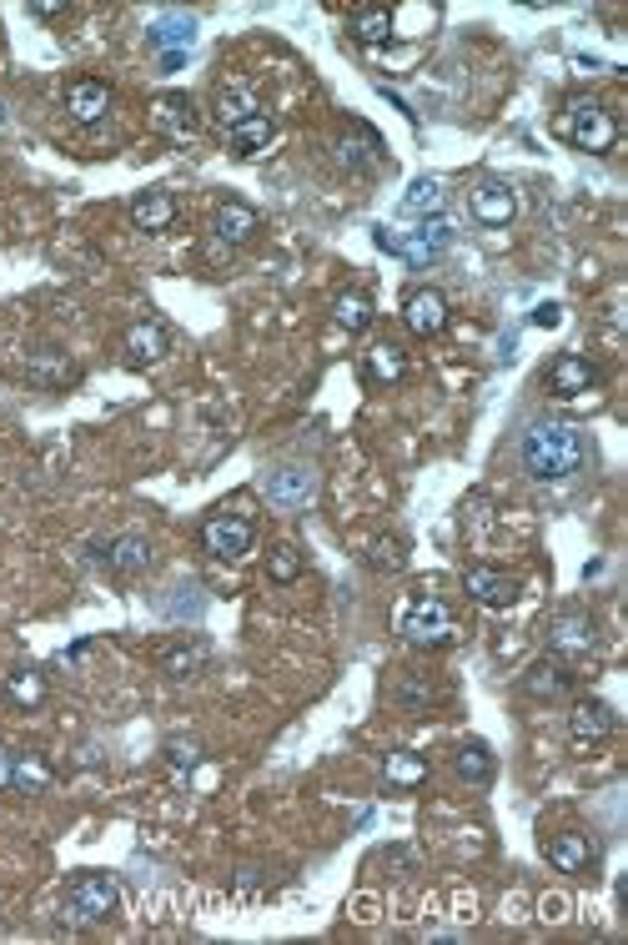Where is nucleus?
Masks as SVG:
<instances>
[{
    "label": "nucleus",
    "instance_id": "1a4fd4ad",
    "mask_svg": "<svg viewBox=\"0 0 628 945\" xmlns=\"http://www.w3.org/2000/svg\"><path fill=\"white\" fill-rule=\"evenodd\" d=\"M382 247L402 251L408 261H418V267H423V261L443 257V251L453 247V222H447V217H433V222H423V227L412 232L408 242H398V237H388V232H382Z\"/></svg>",
    "mask_w": 628,
    "mask_h": 945
},
{
    "label": "nucleus",
    "instance_id": "f03ea898",
    "mask_svg": "<svg viewBox=\"0 0 628 945\" xmlns=\"http://www.w3.org/2000/svg\"><path fill=\"white\" fill-rule=\"evenodd\" d=\"M116 881H111L106 870H76L71 885H65V921L71 925H101L116 915Z\"/></svg>",
    "mask_w": 628,
    "mask_h": 945
},
{
    "label": "nucleus",
    "instance_id": "6ab92c4d",
    "mask_svg": "<svg viewBox=\"0 0 628 945\" xmlns=\"http://www.w3.org/2000/svg\"><path fill=\"white\" fill-rule=\"evenodd\" d=\"M257 212L247 207V202H237V196H231V202H222L217 207V217H212V232H217V242H227V247H241V242H251L257 237Z\"/></svg>",
    "mask_w": 628,
    "mask_h": 945
},
{
    "label": "nucleus",
    "instance_id": "e433bc0d",
    "mask_svg": "<svg viewBox=\"0 0 628 945\" xmlns=\"http://www.w3.org/2000/svg\"><path fill=\"white\" fill-rule=\"evenodd\" d=\"M166 754H172V764H182V770H192V764L202 760V754H196V744H182V739H172V744H166Z\"/></svg>",
    "mask_w": 628,
    "mask_h": 945
},
{
    "label": "nucleus",
    "instance_id": "f704fd0d",
    "mask_svg": "<svg viewBox=\"0 0 628 945\" xmlns=\"http://www.w3.org/2000/svg\"><path fill=\"white\" fill-rule=\"evenodd\" d=\"M368 564L378 568V574H402V568H408V544H402V538H372Z\"/></svg>",
    "mask_w": 628,
    "mask_h": 945
},
{
    "label": "nucleus",
    "instance_id": "c85d7f7f",
    "mask_svg": "<svg viewBox=\"0 0 628 945\" xmlns=\"http://www.w3.org/2000/svg\"><path fill=\"white\" fill-rule=\"evenodd\" d=\"M332 317H337V327H342V332H368L372 317H378V307H372L368 292H342L332 302Z\"/></svg>",
    "mask_w": 628,
    "mask_h": 945
},
{
    "label": "nucleus",
    "instance_id": "4468645a",
    "mask_svg": "<svg viewBox=\"0 0 628 945\" xmlns=\"http://www.w3.org/2000/svg\"><path fill=\"white\" fill-rule=\"evenodd\" d=\"M463 594L483 609H508L513 598H518V578L498 574V568H467L463 574Z\"/></svg>",
    "mask_w": 628,
    "mask_h": 945
},
{
    "label": "nucleus",
    "instance_id": "aec40b11",
    "mask_svg": "<svg viewBox=\"0 0 628 945\" xmlns=\"http://www.w3.org/2000/svg\"><path fill=\"white\" fill-rule=\"evenodd\" d=\"M176 196L172 192H162V186H156V192H142L136 196V202H131V222H136V232H166L176 222Z\"/></svg>",
    "mask_w": 628,
    "mask_h": 945
},
{
    "label": "nucleus",
    "instance_id": "ea45409f",
    "mask_svg": "<svg viewBox=\"0 0 628 945\" xmlns=\"http://www.w3.org/2000/svg\"><path fill=\"white\" fill-rule=\"evenodd\" d=\"M41 21H55V16H65V6H51V0H41V6H31Z\"/></svg>",
    "mask_w": 628,
    "mask_h": 945
},
{
    "label": "nucleus",
    "instance_id": "ddd939ff",
    "mask_svg": "<svg viewBox=\"0 0 628 945\" xmlns=\"http://www.w3.org/2000/svg\"><path fill=\"white\" fill-rule=\"evenodd\" d=\"M152 131L156 136H166V142H186V136L196 131L192 96H182V91H162V96L152 101Z\"/></svg>",
    "mask_w": 628,
    "mask_h": 945
},
{
    "label": "nucleus",
    "instance_id": "393cba45",
    "mask_svg": "<svg viewBox=\"0 0 628 945\" xmlns=\"http://www.w3.org/2000/svg\"><path fill=\"white\" fill-rule=\"evenodd\" d=\"M106 564L116 568V574H146L152 568V544H146L142 533H126V538H116V544L106 548Z\"/></svg>",
    "mask_w": 628,
    "mask_h": 945
},
{
    "label": "nucleus",
    "instance_id": "39448f33",
    "mask_svg": "<svg viewBox=\"0 0 628 945\" xmlns=\"http://www.w3.org/2000/svg\"><path fill=\"white\" fill-rule=\"evenodd\" d=\"M202 548L212 558L237 564V558H247L251 548H257V523L241 518V513H217V518L202 523Z\"/></svg>",
    "mask_w": 628,
    "mask_h": 945
},
{
    "label": "nucleus",
    "instance_id": "f3484780",
    "mask_svg": "<svg viewBox=\"0 0 628 945\" xmlns=\"http://www.w3.org/2000/svg\"><path fill=\"white\" fill-rule=\"evenodd\" d=\"M166 352H172V332H166V322H136L126 332V362L131 368H152V362H162Z\"/></svg>",
    "mask_w": 628,
    "mask_h": 945
},
{
    "label": "nucleus",
    "instance_id": "6e6552de",
    "mask_svg": "<svg viewBox=\"0 0 628 945\" xmlns=\"http://www.w3.org/2000/svg\"><path fill=\"white\" fill-rule=\"evenodd\" d=\"M574 685H578V674H574V664L568 659H558V654H548V659H538L528 674H523V695L528 699H564V695H574Z\"/></svg>",
    "mask_w": 628,
    "mask_h": 945
},
{
    "label": "nucleus",
    "instance_id": "412c9836",
    "mask_svg": "<svg viewBox=\"0 0 628 945\" xmlns=\"http://www.w3.org/2000/svg\"><path fill=\"white\" fill-rule=\"evenodd\" d=\"M146 41H152L156 51L166 55V61H182L186 45L196 41V21H192V16H162V21L146 31Z\"/></svg>",
    "mask_w": 628,
    "mask_h": 945
},
{
    "label": "nucleus",
    "instance_id": "2f4dec72",
    "mask_svg": "<svg viewBox=\"0 0 628 945\" xmlns=\"http://www.w3.org/2000/svg\"><path fill=\"white\" fill-rule=\"evenodd\" d=\"M206 664H212V649H206L202 639H192V644H182V649H172L162 659V669L172 674V679H192V674H202Z\"/></svg>",
    "mask_w": 628,
    "mask_h": 945
},
{
    "label": "nucleus",
    "instance_id": "7ed1b4c3",
    "mask_svg": "<svg viewBox=\"0 0 628 945\" xmlns=\"http://www.w3.org/2000/svg\"><path fill=\"white\" fill-rule=\"evenodd\" d=\"M558 136L574 142L578 152H588V156H604V152H614V142H618V121L608 116L598 101H568L564 116H558Z\"/></svg>",
    "mask_w": 628,
    "mask_h": 945
},
{
    "label": "nucleus",
    "instance_id": "79ce46f5",
    "mask_svg": "<svg viewBox=\"0 0 628 945\" xmlns=\"http://www.w3.org/2000/svg\"><path fill=\"white\" fill-rule=\"evenodd\" d=\"M0 126H6V106H0Z\"/></svg>",
    "mask_w": 628,
    "mask_h": 945
},
{
    "label": "nucleus",
    "instance_id": "7c9ffc66",
    "mask_svg": "<svg viewBox=\"0 0 628 945\" xmlns=\"http://www.w3.org/2000/svg\"><path fill=\"white\" fill-rule=\"evenodd\" d=\"M257 91L251 86H227L217 96V121H222V131H231L237 121H247V116H257Z\"/></svg>",
    "mask_w": 628,
    "mask_h": 945
},
{
    "label": "nucleus",
    "instance_id": "5701e85b",
    "mask_svg": "<svg viewBox=\"0 0 628 945\" xmlns=\"http://www.w3.org/2000/svg\"><path fill=\"white\" fill-rule=\"evenodd\" d=\"M378 152H382V142L368 126H352L342 142H337V162H342L347 172H368V166H378Z\"/></svg>",
    "mask_w": 628,
    "mask_h": 945
},
{
    "label": "nucleus",
    "instance_id": "20e7f679",
    "mask_svg": "<svg viewBox=\"0 0 628 945\" xmlns=\"http://www.w3.org/2000/svg\"><path fill=\"white\" fill-rule=\"evenodd\" d=\"M402 639H408L412 649H447V644L457 639V614L433 594L412 598L408 614H402Z\"/></svg>",
    "mask_w": 628,
    "mask_h": 945
},
{
    "label": "nucleus",
    "instance_id": "f257e3e1",
    "mask_svg": "<svg viewBox=\"0 0 628 945\" xmlns=\"http://www.w3.org/2000/svg\"><path fill=\"white\" fill-rule=\"evenodd\" d=\"M518 458L533 483H564L584 468V433L574 423H564V418H538L523 433Z\"/></svg>",
    "mask_w": 628,
    "mask_h": 945
},
{
    "label": "nucleus",
    "instance_id": "b1692460",
    "mask_svg": "<svg viewBox=\"0 0 628 945\" xmlns=\"http://www.w3.org/2000/svg\"><path fill=\"white\" fill-rule=\"evenodd\" d=\"M362 372H368V382H402L408 378V352L398 342H378V348L362 352Z\"/></svg>",
    "mask_w": 628,
    "mask_h": 945
},
{
    "label": "nucleus",
    "instance_id": "c9c22d12",
    "mask_svg": "<svg viewBox=\"0 0 628 945\" xmlns=\"http://www.w3.org/2000/svg\"><path fill=\"white\" fill-rule=\"evenodd\" d=\"M297 574H302V554H297L292 544L271 548V554H267V578H271V584H292Z\"/></svg>",
    "mask_w": 628,
    "mask_h": 945
},
{
    "label": "nucleus",
    "instance_id": "a878e982",
    "mask_svg": "<svg viewBox=\"0 0 628 945\" xmlns=\"http://www.w3.org/2000/svg\"><path fill=\"white\" fill-rule=\"evenodd\" d=\"M443 207H447V192L437 176H418L408 186V196H402V212L408 217H443Z\"/></svg>",
    "mask_w": 628,
    "mask_h": 945
},
{
    "label": "nucleus",
    "instance_id": "c756f323",
    "mask_svg": "<svg viewBox=\"0 0 628 945\" xmlns=\"http://www.w3.org/2000/svg\"><path fill=\"white\" fill-rule=\"evenodd\" d=\"M6 699L16 709H41L45 705V674L41 669H16L6 674Z\"/></svg>",
    "mask_w": 628,
    "mask_h": 945
},
{
    "label": "nucleus",
    "instance_id": "bb28decb",
    "mask_svg": "<svg viewBox=\"0 0 628 945\" xmlns=\"http://www.w3.org/2000/svg\"><path fill=\"white\" fill-rule=\"evenodd\" d=\"M453 770H457V780H467V784H487L493 780V750H487L483 739H463L457 754H453Z\"/></svg>",
    "mask_w": 628,
    "mask_h": 945
},
{
    "label": "nucleus",
    "instance_id": "dca6fc26",
    "mask_svg": "<svg viewBox=\"0 0 628 945\" xmlns=\"http://www.w3.org/2000/svg\"><path fill=\"white\" fill-rule=\"evenodd\" d=\"M312 493H317L312 468L287 463V468H277V473L267 479V499L277 503V509H307V503H312Z\"/></svg>",
    "mask_w": 628,
    "mask_h": 945
},
{
    "label": "nucleus",
    "instance_id": "72a5a7b5",
    "mask_svg": "<svg viewBox=\"0 0 628 945\" xmlns=\"http://www.w3.org/2000/svg\"><path fill=\"white\" fill-rule=\"evenodd\" d=\"M11 784L16 790H25V794H41L45 784H51V770H45V760H35V754H16Z\"/></svg>",
    "mask_w": 628,
    "mask_h": 945
},
{
    "label": "nucleus",
    "instance_id": "0eeeda50",
    "mask_svg": "<svg viewBox=\"0 0 628 945\" xmlns=\"http://www.w3.org/2000/svg\"><path fill=\"white\" fill-rule=\"evenodd\" d=\"M614 729H618V715H614V705H604V699H578L574 715H568V739H574L578 750L604 744Z\"/></svg>",
    "mask_w": 628,
    "mask_h": 945
},
{
    "label": "nucleus",
    "instance_id": "f8f14e48",
    "mask_svg": "<svg viewBox=\"0 0 628 945\" xmlns=\"http://www.w3.org/2000/svg\"><path fill=\"white\" fill-rule=\"evenodd\" d=\"M402 322H408L412 337H437L447 327V297L437 287H418L402 302Z\"/></svg>",
    "mask_w": 628,
    "mask_h": 945
},
{
    "label": "nucleus",
    "instance_id": "9b49d317",
    "mask_svg": "<svg viewBox=\"0 0 628 945\" xmlns=\"http://www.w3.org/2000/svg\"><path fill=\"white\" fill-rule=\"evenodd\" d=\"M467 207H473V217L483 222V227H508L513 217H518V196H513L508 182H498V176H487V182L473 186V196H467Z\"/></svg>",
    "mask_w": 628,
    "mask_h": 945
},
{
    "label": "nucleus",
    "instance_id": "423d86ee",
    "mask_svg": "<svg viewBox=\"0 0 628 945\" xmlns=\"http://www.w3.org/2000/svg\"><path fill=\"white\" fill-rule=\"evenodd\" d=\"M543 388H548V398H558V402L588 398V392L598 388V368L588 358H578V352H558V358L548 362V372H543Z\"/></svg>",
    "mask_w": 628,
    "mask_h": 945
},
{
    "label": "nucleus",
    "instance_id": "4c0bfd02",
    "mask_svg": "<svg viewBox=\"0 0 628 945\" xmlns=\"http://www.w3.org/2000/svg\"><path fill=\"white\" fill-rule=\"evenodd\" d=\"M538 911H543V921H564L568 901H558V895H543V901H538Z\"/></svg>",
    "mask_w": 628,
    "mask_h": 945
},
{
    "label": "nucleus",
    "instance_id": "9d476101",
    "mask_svg": "<svg viewBox=\"0 0 628 945\" xmlns=\"http://www.w3.org/2000/svg\"><path fill=\"white\" fill-rule=\"evenodd\" d=\"M598 644V629L588 614H558V619L548 624V649L558 654V659H584V654H594Z\"/></svg>",
    "mask_w": 628,
    "mask_h": 945
},
{
    "label": "nucleus",
    "instance_id": "a19ab883",
    "mask_svg": "<svg viewBox=\"0 0 628 945\" xmlns=\"http://www.w3.org/2000/svg\"><path fill=\"white\" fill-rule=\"evenodd\" d=\"M11 764H16V754H11V750H0V790L11 784Z\"/></svg>",
    "mask_w": 628,
    "mask_h": 945
},
{
    "label": "nucleus",
    "instance_id": "58836bf2",
    "mask_svg": "<svg viewBox=\"0 0 628 945\" xmlns=\"http://www.w3.org/2000/svg\"><path fill=\"white\" fill-rule=\"evenodd\" d=\"M533 322H538V327H558V322H564V307H553V302L538 307V312H533Z\"/></svg>",
    "mask_w": 628,
    "mask_h": 945
},
{
    "label": "nucleus",
    "instance_id": "2eb2a0df",
    "mask_svg": "<svg viewBox=\"0 0 628 945\" xmlns=\"http://www.w3.org/2000/svg\"><path fill=\"white\" fill-rule=\"evenodd\" d=\"M65 111H71L81 126H96V121H106V111H111V86L96 76L71 81V86H65Z\"/></svg>",
    "mask_w": 628,
    "mask_h": 945
},
{
    "label": "nucleus",
    "instance_id": "473e14b6",
    "mask_svg": "<svg viewBox=\"0 0 628 945\" xmlns=\"http://www.w3.org/2000/svg\"><path fill=\"white\" fill-rule=\"evenodd\" d=\"M352 35H358L362 45H388L392 41V11H378V6L358 11L352 16Z\"/></svg>",
    "mask_w": 628,
    "mask_h": 945
},
{
    "label": "nucleus",
    "instance_id": "4be33fe9",
    "mask_svg": "<svg viewBox=\"0 0 628 945\" xmlns=\"http://www.w3.org/2000/svg\"><path fill=\"white\" fill-rule=\"evenodd\" d=\"M543 855H548L553 870H564V875H578V870L594 865V845H588V835H553L548 845H543Z\"/></svg>",
    "mask_w": 628,
    "mask_h": 945
},
{
    "label": "nucleus",
    "instance_id": "a211bd4d",
    "mask_svg": "<svg viewBox=\"0 0 628 945\" xmlns=\"http://www.w3.org/2000/svg\"><path fill=\"white\" fill-rule=\"evenodd\" d=\"M271 142H277V121H271L267 111H257V116L237 121V126L227 131V146H231V156H241V162H251V156H261Z\"/></svg>",
    "mask_w": 628,
    "mask_h": 945
},
{
    "label": "nucleus",
    "instance_id": "cd10ccee",
    "mask_svg": "<svg viewBox=\"0 0 628 945\" xmlns=\"http://www.w3.org/2000/svg\"><path fill=\"white\" fill-rule=\"evenodd\" d=\"M382 780L392 784V790H418V784L428 780V760L412 750H392L388 760H382Z\"/></svg>",
    "mask_w": 628,
    "mask_h": 945
}]
</instances>
